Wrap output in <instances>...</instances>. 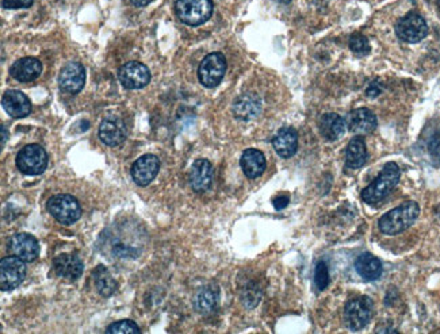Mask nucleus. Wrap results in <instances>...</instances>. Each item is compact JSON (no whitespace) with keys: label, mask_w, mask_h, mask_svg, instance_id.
<instances>
[{"label":"nucleus","mask_w":440,"mask_h":334,"mask_svg":"<svg viewBox=\"0 0 440 334\" xmlns=\"http://www.w3.org/2000/svg\"><path fill=\"white\" fill-rule=\"evenodd\" d=\"M26 261L17 256H7L0 263V288L11 291L17 288L26 276Z\"/></svg>","instance_id":"9"},{"label":"nucleus","mask_w":440,"mask_h":334,"mask_svg":"<svg viewBox=\"0 0 440 334\" xmlns=\"http://www.w3.org/2000/svg\"><path fill=\"white\" fill-rule=\"evenodd\" d=\"M373 317V301L369 297H357L344 307L346 325L354 331H362Z\"/></svg>","instance_id":"7"},{"label":"nucleus","mask_w":440,"mask_h":334,"mask_svg":"<svg viewBox=\"0 0 440 334\" xmlns=\"http://www.w3.org/2000/svg\"><path fill=\"white\" fill-rule=\"evenodd\" d=\"M7 139H8L7 130H6V128L1 125V148H4V143H6Z\"/></svg>","instance_id":"37"},{"label":"nucleus","mask_w":440,"mask_h":334,"mask_svg":"<svg viewBox=\"0 0 440 334\" xmlns=\"http://www.w3.org/2000/svg\"><path fill=\"white\" fill-rule=\"evenodd\" d=\"M34 0H3L1 7L7 10H18V8H28L31 7Z\"/></svg>","instance_id":"32"},{"label":"nucleus","mask_w":440,"mask_h":334,"mask_svg":"<svg viewBox=\"0 0 440 334\" xmlns=\"http://www.w3.org/2000/svg\"><path fill=\"white\" fill-rule=\"evenodd\" d=\"M213 0H176L175 11L180 22L187 26H199L213 15Z\"/></svg>","instance_id":"4"},{"label":"nucleus","mask_w":440,"mask_h":334,"mask_svg":"<svg viewBox=\"0 0 440 334\" xmlns=\"http://www.w3.org/2000/svg\"><path fill=\"white\" fill-rule=\"evenodd\" d=\"M428 150L434 157L440 159V133L435 134L428 142Z\"/></svg>","instance_id":"33"},{"label":"nucleus","mask_w":440,"mask_h":334,"mask_svg":"<svg viewBox=\"0 0 440 334\" xmlns=\"http://www.w3.org/2000/svg\"><path fill=\"white\" fill-rule=\"evenodd\" d=\"M118 79L128 89H141L151 82V72L142 62L129 61L119 68Z\"/></svg>","instance_id":"11"},{"label":"nucleus","mask_w":440,"mask_h":334,"mask_svg":"<svg viewBox=\"0 0 440 334\" xmlns=\"http://www.w3.org/2000/svg\"><path fill=\"white\" fill-rule=\"evenodd\" d=\"M10 252L24 261H34L40 256V244L37 238L28 233L15 234L8 243Z\"/></svg>","instance_id":"14"},{"label":"nucleus","mask_w":440,"mask_h":334,"mask_svg":"<svg viewBox=\"0 0 440 334\" xmlns=\"http://www.w3.org/2000/svg\"><path fill=\"white\" fill-rule=\"evenodd\" d=\"M290 202V196L289 195H278L273 199V204L276 207V210H283Z\"/></svg>","instance_id":"34"},{"label":"nucleus","mask_w":440,"mask_h":334,"mask_svg":"<svg viewBox=\"0 0 440 334\" xmlns=\"http://www.w3.org/2000/svg\"><path fill=\"white\" fill-rule=\"evenodd\" d=\"M130 1H132V4L136 6V7H145V6H148L152 0H130Z\"/></svg>","instance_id":"36"},{"label":"nucleus","mask_w":440,"mask_h":334,"mask_svg":"<svg viewBox=\"0 0 440 334\" xmlns=\"http://www.w3.org/2000/svg\"><path fill=\"white\" fill-rule=\"evenodd\" d=\"M262 112V102L255 94H244L233 103V115L240 121H252Z\"/></svg>","instance_id":"22"},{"label":"nucleus","mask_w":440,"mask_h":334,"mask_svg":"<svg viewBox=\"0 0 440 334\" xmlns=\"http://www.w3.org/2000/svg\"><path fill=\"white\" fill-rule=\"evenodd\" d=\"M41 72H42V64L40 60L34 57L19 58L10 68V75L21 83H30L37 80Z\"/></svg>","instance_id":"19"},{"label":"nucleus","mask_w":440,"mask_h":334,"mask_svg":"<svg viewBox=\"0 0 440 334\" xmlns=\"http://www.w3.org/2000/svg\"><path fill=\"white\" fill-rule=\"evenodd\" d=\"M226 72V60L220 52L205 57L198 68L199 82L206 88H214L222 82Z\"/></svg>","instance_id":"8"},{"label":"nucleus","mask_w":440,"mask_h":334,"mask_svg":"<svg viewBox=\"0 0 440 334\" xmlns=\"http://www.w3.org/2000/svg\"><path fill=\"white\" fill-rule=\"evenodd\" d=\"M214 169L209 160L199 159L193 164L190 169L189 182L195 193H206L213 183Z\"/></svg>","instance_id":"16"},{"label":"nucleus","mask_w":440,"mask_h":334,"mask_svg":"<svg viewBox=\"0 0 440 334\" xmlns=\"http://www.w3.org/2000/svg\"><path fill=\"white\" fill-rule=\"evenodd\" d=\"M396 34L404 42L417 44L427 37L428 26L421 15L416 12H409L397 22Z\"/></svg>","instance_id":"10"},{"label":"nucleus","mask_w":440,"mask_h":334,"mask_svg":"<svg viewBox=\"0 0 440 334\" xmlns=\"http://www.w3.org/2000/svg\"><path fill=\"white\" fill-rule=\"evenodd\" d=\"M17 167L24 175L28 176L44 173L48 167V155L45 149L37 143L22 148L17 156Z\"/></svg>","instance_id":"6"},{"label":"nucleus","mask_w":440,"mask_h":334,"mask_svg":"<svg viewBox=\"0 0 440 334\" xmlns=\"http://www.w3.org/2000/svg\"><path fill=\"white\" fill-rule=\"evenodd\" d=\"M347 129L358 136L371 134L378 125L375 114L369 109H357L350 112L347 119Z\"/></svg>","instance_id":"15"},{"label":"nucleus","mask_w":440,"mask_h":334,"mask_svg":"<svg viewBox=\"0 0 440 334\" xmlns=\"http://www.w3.org/2000/svg\"><path fill=\"white\" fill-rule=\"evenodd\" d=\"M48 211L57 222L72 225L82 216V207L75 196L55 195L48 200Z\"/></svg>","instance_id":"5"},{"label":"nucleus","mask_w":440,"mask_h":334,"mask_svg":"<svg viewBox=\"0 0 440 334\" xmlns=\"http://www.w3.org/2000/svg\"><path fill=\"white\" fill-rule=\"evenodd\" d=\"M148 234L142 226L135 220H125L112 223L102 231L98 240V247L102 254L119 258H137L146 245Z\"/></svg>","instance_id":"1"},{"label":"nucleus","mask_w":440,"mask_h":334,"mask_svg":"<svg viewBox=\"0 0 440 334\" xmlns=\"http://www.w3.org/2000/svg\"><path fill=\"white\" fill-rule=\"evenodd\" d=\"M420 216V206L416 202H405L390 210L380 220V230L387 236H396L411 227Z\"/></svg>","instance_id":"2"},{"label":"nucleus","mask_w":440,"mask_h":334,"mask_svg":"<svg viewBox=\"0 0 440 334\" xmlns=\"http://www.w3.org/2000/svg\"><path fill=\"white\" fill-rule=\"evenodd\" d=\"M99 139L108 146H118L126 139V125L117 116H109L99 126Z\"/></svg>","instance_id":"18"},{"label":"nucleus","mask_w":440,"mask_h":334,"mask_svg":"<svg viewBox=\"0 0 440 334\" xmlns=\"http://www.w3.org/2000/svg\"><path fill=\"white\" fill-rule=\"evenodd\" d=\"M160 169V160L155 155H144L137 159L132 167L133 182L139 187H146L158 176Z\"/></svg>","instance_id":"12"},{"label":"nucleus","mask_w":440,"mask_h":334,"mask_svg":"<svg viewBox=\"0 0 440 334\" xmlns=\"http://www.w3.org/2000/svg\"><path fill=\"white\" fill-rule=\"evenodd\" d=\"M347 129V122L335 112L324 114L319 121L320 134L327 141H336L340 139Z\"/></svg>","instance_id":"23"},{"label":"nucleus","mask_w":440,"mask_h":334,"mask_svg":"<svg viewBox=\"0 0 440 334\" xmlns=\"http://www.w3.org/2000/svg\"><path fill=\"white\" fill-rule=\"evenodd\" d=\"M219 305V291L216 288H213L212 285L202 288L194 301V306L196 308V311L202 313V314H209L212 313Z\"/></svg>","instance_id":"28"},{"label":"nucleus","mask_w":440,"mask_h":334,"mask_svg":"<svg viewBox=\"0 0 440 334\" xmlns=\"http://www.w3.org/2000/svg\"><path fill=\"white\" fill-rule=\"evenodd\" d=\"M279 1H280V3H290L291 0H279Z\"/></svg>","instance_id":"38"},{"label":"nucleus","mask_w":440,"mask_h":334,"mask_svg":"<svg viewBox=\"0 0 440 334\" xmlns=\"http://www.w3.org/2000/svg\"><path fill=\"white\" fill-rule=\"evenodd\" d=\"M355 270L360 278L366 281H374L381 278L384 267L380 258L370 253H363L355 261Z\"/></svg>","instance_id":"24"},{"label":"nucleus","mask_w":440,"mask_h":334,"mask_svg":"<svg viewBox=\"0 0 440 334\" xmlns=\"http://www.w3.org/2000/svg\"><path fill=\"white\" fill-rule=\"evenodd\" d=\"M240 166L246 176L249 179H256L262 176L267 167L264 155L257 149H247L240 160Z\"/></svg>","instance_id":"25"},{"label":"nucleus","mask_w":440,"mask_h":334,"mask_svg":"<svg viewBox=\"0 0 440 334\" xmlns=\"http://www.w3.org/2000/svg\"><path fill=\"white\" fill-rule=\"evenodd\" d=\"M92 278H94L95 287H96V291L99 292V295L109 298L115 292L117 281L111 276L109 270L105 265H98L92 272Z\"/></svg>","instance_id":"27"},{"label":"nucleus","mask_w":440,"mask_h":334,"mask_svg":"<svg viewBox=\"0 0 440 334\" xmlns=\"http://www.w3.org/2000/svg\"><path fill=\"white\" fill-rule=\"evenodd\" d=\"M369 153L364 143V139L362 136H357L351 139L347 150H346V164L351 169H359L367 163Z\"/></svg>","instance_id":"26"},{"label":"nucleus","mask_w":440,"mask_h":334,"mask_svg":"<svg viewBox=\"0 0 440 334\" xmlns=\"http://www.w3.org/2000/svg\"><path fill=\"white\" fill-rule=\"evenodd\" d=\"M273 146L282 159H290L298 149V134L291 128H282L273 139Z\"/></svg>","instance_id":"21"},{"label":"nucleus","mask_w":440,"mask_h":334,"mask_svg":"<svg viewBox=\"0 0 440 334\" xmlns=\"http://www.w3.org/2000/svg\"><path fill=\"white\" fill-rule=\"evenodd\" d=\"M381 92H382V87H381V84L373 83L370 85V87H369V88H367L366 95H367V96H370V98H377Z\"/></svg>","instance_id":"35"},{"label":"nucleus","mask_w":440,"mask_h":334,"mask_svg":"<svg viewBox=\"0 0 440 334\" xmlns=\"http://www.w3.org/2000/svg\"><path fill=\"white\" fill-rule=\"evenodd\" d=\"M108 333H121V334H137L141 333V331L138 329L136 322L130 321V319H122L118 322H114L112 325L109 326V329L106 331Z\"/></svg>","instance_id":"31"},{"label":"nucleus","mask_w":440,"mask_h":334,"mask_svg":"<svg viewBox=\"0 0 440 334\" xmlns=\"http://www.w3.org/2000/svg\"><path fill=\"white\" fill-rule=\"evenodd\" d=\"M401 177V170L396 163H387L380 176L362 191V199L367 204L382 202L396 188Z\"/></svg>","instance_id":"3"},{"label":"nucleus","mask_w":440,"mask_h":334,"mask_svg":"<svg viewBox=\"0 0 440 334\" xmlns=\"http://www.w3.org/2000/svg\"><path fill=\"white\" fill-rule=\"evenodd\" d=\"M1 106L6 112L14 118H25L31 112V103L28 96L21 91H7L1 98Z\"/></svg>","instance_id":"20"},{"label":"nucleus","mask_w":440,"mask_h":334,"mask_svg":"<svg viewBox=\"0 0 440 334\" xmlns=\"http://www.w3.org/2000/svg\"><path fill=\"white\" fill-rule=\"evenodd\" d=\"M438 3H439V4H440V0H438Z\"/></svg>","instance_id":"39"},{"label":"nucleus","mask_w":440,"mask_h":334,"mask_svg":"<svg viewBox=\"0 0 440 334\" xmlns=\"http://www.w3.org/2000/svg\"><path fill=\"white\" fill-rule=\"evenodd\" d=\"M85 83V69L81 62L67 64L58 75V85L68 94L81 92Z\"/></svg>","instance_id":"13"},{"label":"nucleus","mask_w":440,"mask_h":334,"mask_svg":"<svg viewBox=\"0 0 440 334\" xmlns=\"http://www.w3.org/2000/svg\"><path fill=\"white\" fill-rule=\"evenodd\" d=\"M350 49L358 56H366L370 53L371 48H370L369 39L363 34L355 33L350 38Z\"/></svg>","instance_id":"29"},{"label":"nucleus","mask_w":440,"mask_h":334,"mask_svg":"<svg viewBox=\"0 0 440 334\" xmlns=\"http://www.w3.org/2000/svg\"><path fill=\"white\" fill-rule=\"evenodd\" d=\"M314 284L319 291H324L330 284V271L324 261H319L314 270Z\"/></svg>","instance_id":"30"},{"label":"nucleus","mask_w":440,"mask_h":334,"mask_svg":"<svg viewBox=\"0 0 440 334\" xmlns=\"http://www.w3.org/2000/svg\"><path fill=\"white\" fill-rule=\"evenodd\" d=\"M53 268L60 278L76 280L81 278L84 270L82 258L74 253H61L53 260Z\"/></svg>","instance_id":"17"}]
</instances>
